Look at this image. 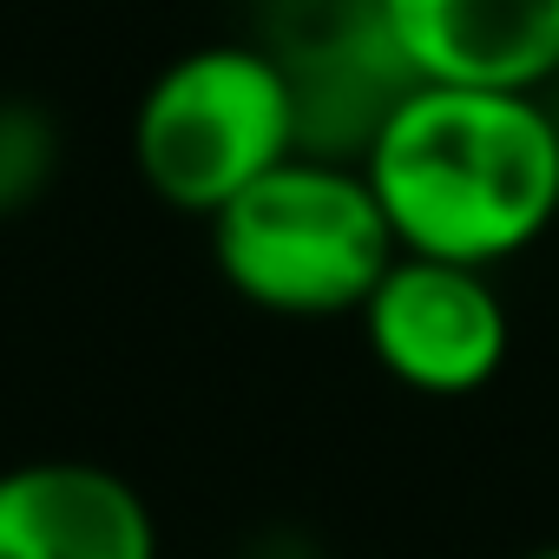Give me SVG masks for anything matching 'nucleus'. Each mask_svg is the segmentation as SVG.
Segmentation results:
<instances>
[{"instance_id": "f257e3e1", "label": "nucleus", "mask_w": 559, "mask_h": 559, "mask_svg": "<svg viewBox=\"0 0 559 559\" xmlns=\"http://www.w3.org/2000/svg\"><path fill=\"white\" fill-rule=\"evenodd\" d=\"M408 257L500 270L559 224V106L500 86H415L362 158Z\"/></svg>"}, {"instance_id": "f03ea898", "label": "nucleus", "mask_w": 559, "mask_h": 559, "mask_svg": "<svg viewBox=\"0 0 559 559\" xmlns=\"http://www.w3.org/2000/svg\"><path fill=\"white\" fill-rule=\"evenodd\" d=\"M204 237L224 290L290 323L356 317L382 284V270L402 257L369 171L310 152L237 191L204 224Z\"/></svg>"}, {"instance_id": "7ed1b4c3", "label": "nucleus", "mask_w": 559, "mask_h": 559, "mask_svg": "<svg viewBox=\"0 0 559 559\" xmlns=\"http://www.w3.org/2000/svg\"><path fill=\"white\" fill-rule=\"evenodd\" d=\"M284 158H297V112L263 40H204L158 67L132 106V165L178 217L211 224Z\"/></svg>"}, {"instance_id": "20e7f679", "label": "nucleus", "mask_w": 559, "mask_h": 559, "mask_svg": "<svg viewBox=\"0 0 559 559\" xmlns=\"http://www.w3.org/2000/svg\"><path fill=\"white\" fill-rule=\"evenodd\" d=\"M263 53L276 60L297 112V152L362 165L395 106L421 86L382 0H276L257 8Z\"/></svg>"}, {"instance_id": "39448f33", "label": "nucleus", "mask_w": 559, "mask_h": 559, "mask_svg": "<svg viewBox=\"0 0 559 559\" xmlns=\"http://www.w3.org/2000/svg\"><path fill=\"white\" fill-rule=\"evenodd\" d=\"M376 369L421 395V402H467L500 382L513 356V317L493 270L441 263V257H395L382 284L356 310Z\"/></svg>"}, {"instance_id": "423d86ee", "label": "nucleus", "mask_w": 559, "mask_h": 559, "mask_svg": "<svg viewBox=\"0 0 559 559\" xmlns=\"http://www.w3.org/2000/svg\"><path fill=\"white\" fill-rule=\"evenodd\" d=\"M0 559H158V520L132 474L40 454L0 467Z\"/></svg>"}, {"instance_id": "0eeeda50", "label": "nucleus", "mask_w": 559, "mask_h": 559, "mask_svg": "<svg viewBox=\"0 0 559 559\" xmlns=\"http://www.w3.org/2000/svg\"><path fill=\"white\" fill-rule=\"evenodd\" d=\"M382 14L428 86H559V0H382Z\"/></svg>"}, {"instance_id": "6e6552de", "label": "nucleus", "mask_w": 559, "mask_h": 559, "mask_svg": "<svg viewBox=\"0 0 559 559\" xmlns=\"http://www.w3.org/2000/svg\"><path fill=\"white\" fill-rule=\"evenodd\" d=\"M67 171V126L40 93H0V224L53 198Z\"/></svg>"}, {"instance_id": "1a4fd4ad", "label": "nucleus", "mask_w": 559, "mask_h": 559, "mask_svg": "<svg viewBox=\"0 0 559 559\" xmlns=\"http://www.w3.org/2000/svg\"><path fill=\"white\" fill-rule=\"evenodd\" d=\"M237 559H330V552H323V539H317L310 526H297V520H276V526L250 533Z\"/></svg>"}, {"instance_id": "9d476101", "label": "nucleus", "mask_w": 559, "mask_h": 559, "mask_svg": "<svg viewBox=\"0 0 559 559\" xmlns=\"http://www.w3.org/2000/svg\"><path fill=\"white\" fill-rule=\"evenodd\" d=\"M520 559H559V539H552V546H533V552H520Z\"/></svg>"}, {"instance_id": "9b49d317", "label": "nucleus", "mask_w": 559, "mask_h": 559, "mask_svg": "<svg viewBox=\"0 0 559 559\" xmlns=\"http://www.w3.org/2000/svg\"><path fill=\"white\" fill-rule=\"evenodd\" d=\"M250 8H276V0H250Z\"/></svg>"}]
</instances>
